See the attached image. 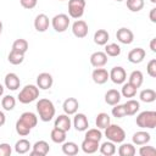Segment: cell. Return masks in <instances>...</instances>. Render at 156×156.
<instances>
[{
  "label": "cell",
  "mask_w": 156,
  "mask_h": 156,
  "mask_svg": "<svg viewBox=\"0 0 156 156\" xmlns=\"http://www.w3.org/2000/svg\"><path fill=\"white\" fill-rule=\"evenodd\" d=\"M37 111L39 115V118L43 122H50L55 116V106L51 100L49 99H39L37 102Z\"/></svg>",
  "instance_id": "1"
},
{
  "label": "cell",
  "mask_w": 156,
  "mask_h": 156,
  "mask_svg": "<svg viewBox=\"0 0 156 156\" xmlns=\"http://www.w3.org/2000/svg\"><path fill=\"white\" fill-rule=\"evenodd\" d=\"M135 123L143 129H154L156 127V111H143L136 116Z\"/></svg>",
  "instance_id": "2"
},
{
  "label": "cell",
  "mask_w": 156,
  "mask_h": 156,
  "mask_svg": "<svg viewBox=\"0 0 156 156\" xmlns=\"http://www.w3.org/2000/svg\"><path fill=\"white\" fill-rule=\"evenodd\" d=\"M105 135H106L107 140H110L115 144H121L126 139V132L118 124H111L110 123L105 128Z\"/></svg>",
  "instance_id": "3"
},
{
  "label": "cell",
  "mask_w": 156,
  "mask_h": 156,
  "mask_svg": "<svg viewBox=\"0 0 156 156\" xmlns=\"http://www.w3.org/2000/svg\"><path fill=\"white\" fill-rule=\"evenodd\" d=\"M18 101L21 104H29L33 102L34 100H37L39 98V88L37 85L33 84H28L26 85L18 94Z\"/></svg>",
  "instance_id": "4"
},
{
  "label": "cell",
  "mask_w": 156,
  "mask_h": 156,
  "mask_svg": "<svg viewBox=\"0 0 156 156\" xmlns=\"http://www.w3.org/2000/svg\"><path fill=\"white\" fill-rule=\"evenodd\" d=\"M85 9V0H68V15L69 17L78 20L83 16Z\"/></svg>",
  "instance_id": "5"
},
{
  "label": "cell",
  "mask_w": 156,
  "mask_h": 156,
  "mask_svg": "<svg viewBox=\"0 0 156 156\" xmlns=\"http://www.w3.org/2000/svg\"><path fill=\"white\" fill-rule=\"evenodd\" d=\"M51 26L57 33H63L68 29L69 26V17L66 13H58L55 15L51 20Z\"/></svg>",
  "instance_id": "6"
},
{
  "label": "cell",
  "mask_w": 156,
  "mask_h": 156,
  "mask_svg": "<svg viewBox=\"0 0 156 156\" xmlns=\"http://www.w3.org/2000/svg\"><path fill=\"white\" fill-rule=\"evenodd\" d=\"M108 77L110 79L115 83V84H123L127 79V73L126 69L121 66H115L110 72H108Z\"/></svg>",
  "instance_id": "7"
},
{
  "label": "cell",
  "mask_w": 156,
  "mask_h": 156,
  "mask_svg": "<svg viewBox=\"0 0 156 156\" xmlns=\"http://www.w3.org/2000/svg\"><path fill=\"white\" fill-rule=\"evenodd\" d=\"M88 32H89L88 23L83 20H77L72 24V33L77 38H85L88 35Z\"/></svg>",
  "instance_id": "8"
},
{
  "label": "cell",
  "mask_w": 156,
  "mask_h": 156,
  "mask_svg": "<svg viewBox=\"0 0 156 156\" xmlns=\"http://www.w3.org/2000/svg\"><path fill=\"white\" fill-rule=\"evenodd\" d=\"M54 84V78L50 73L48 72H43V73H39L38 77H37V87L41 90H48L52 87Z\"/></svg>",
  "instance_id": "9"
},
{
  "label": "cell",
  "mask_w": 156,
  "mask_h": 156,
  "mask_svg": "<svg viewBox=\"0 0 156 156\" xmlns=\"http://www.w3.org/2000/svg\"><path fill=\"white\" fill-rule=\"evenodd\" d=\"M116 38L119 43L122 44H126V45H129L133 43L134 40V34L133 32L129 29V28H126V27H122L119 28L117 32H116Z\"/></svg>",
  "instance_id": "10"
},
{
  "label": "cell",
  "mask_w": 156,
  "mask_h": 156,
  "mask_svg": "<svg viewBox=\"0 0 156 156\" xmlns=\"http://www.w3.org/2000/svg\"><path fill=\"white\" fill-rule=\"evenodd\" d=\"M50 151V146L45 140L35 141V144L32 146V151L29 152L30 156H45Z\"/></svg>",
  "instance_id": "11"
},
{
  "label": "cell",
  "mask_w": 156,
  "mask_h": 156,
  "mask_svg": "<svg viewBox=\"0 0 156 156\" xmlns=\"http://www.w3.org/2000/svg\"><path fill=\"white\" fill-rule=\"evenodd\" d=\"M73 127L76 128V130L78 132H85L89 127V121L88 117L84 113H74V118H73Z\"/></svg>",
  "instance_id": "12"
},
{
  "label": "cell",
  "mask_w": 156,
  "mask_h": 156,
  "mask_svg": "<svg viewBox=\"0 0 156 156\" xmlns=\"http://www.w3.org/2000/svg\"><path fill=\"white\" fill-rule=\"evenodd\" d=\"M50 26V20L45 13H39L34 20V28L37 32H46Z\"/></svg>",
  "instance_id": "13"
},
{
  "label": "cell",
  "mask_w": 156,
  "mask_h": 156,
  "mask_svg": "<svg viewBox=\"0 0 156 156\" xmlns=\"http://www.w3.org/2000/svg\"><path fill=\"white\" fill-rule=\"evenodd\" d=\"M90 63L93 67H104L107 63V55L104 51H95L90 55Z\"/></svg>",
  "instance_id": "14"
},
{
  "label": "cell",
  "mask_w": 156,
  "mask_h": 156,
  "mask_svg": "<svg viewBox=\"0 0 156 156\" xmlns=\"http://www.w3.org/2000/svg\"><path fill=\"white\" fill-rule=\"evenodd\" d=\"M91 78H93L94 83H96V84H105V83L110 79L107 69L101 68V67H98V68H95V69L93 71Z\"/></svg>",
  "instance_id": "15"
},
{
  "label": "cell",
  "mask_w": 156,
  "mask_h": 156,
  "mask_svg": "<svg viewBox=\"0 0 156 156\" xmlns=\"http://www.w3.org/2000/svg\"><path fill=\"white\" fill-rule=\"evenodd\" d=\"M4 83H5V87L9 89V90H17L21 85V80L18 78V76L16 73H7L4 78Z\"/></svg>",
  "instance_id": "16"
},
{
  "label": "cell",
  "mask_w": 156,
  "mask_h": 156,
  "mask_svg": "<svg viewBox=\"0 0 156 156\" xmlns=\"http://www.w3.org/2000/svg\"><path fill=\"white\" fill-rule=\"evenodd\" d=\"M71 126H72V121L71 118L68 117V115H58L54 122V127L58 128V129H62L65 132H68L71 129Z\"/></svg>",
  "instance_id": "17"
},
{
  "label": "cell",
  "mask_w": 156,
  "mask_h": 156,
  "mask_svg": "<svg viewBox=\"0 0 156 156\" xmlns=\"http://www.w3.org/2000/svg\"><path fill=\"white\" fill-rule=\"evenodd\" d=\"M145 50L143 48H135V49H132L129 52H128V61L132 62V63H140L144 61L145 58Z\"/></svg>",
  "instance_id": "18"
},
{
  "label": "cell",
  "mask_w": 156,
  "mask_h": 156,
  "mask_svg": "<svg viewBox=\"0 0 156 156\" xmlns=\"http://www.w3.org/2000/svg\"><path fill=\"white\" fill-rule=\"evenodd\" d=\"M78 107H79V102L76 98H67L65 101H63V105H62V108L65 111L66 115H74L77 111H78Z\"/></svg>",
  "instance_id": "19"
},
{
  "label": "cell",
  "mask_w": 156,
  "mask_h": 156,
  "mask_svg": "<svg viewBox=\"0 0 156 156\" xmlns=\"http://www.w3.org/2000/svg\"><path fill=\"white\" fill-rule=\"evenodd\" d=\"M151 140V135L150 133L145 132V130H139V132H135L132 136V141L133 144L135 145H145L147 144L149 141Z\"/></svg>",
  "instance_id": "20"
},
{
  "label": "cell",
  "mask_w": 156,
  "mask_h": 156,
  "mask_svg": "<svg viewBox=\"0 0 156 156\" xmlns=\"http://www.w3.org/2000/svg\"><path fill=\"white\" fill-rule=\"evenodd\" d=\"M121 100V93L117 89H110L105 94V102L110 106L117 105Z\"/></svg>",
  "instance_id": "21"
},
{
  "label": "cell",
  "mask_w": 156,
  "mask_h": 156,
  "mask_svg": "<svg viewBox=\"0 0 156 156\" xmlns=\"http://www.w3.org/2000/svg\"><path fill=\"white\" fill-rule=\"evenodd\" d=\"M18 119L22 121V122H23L26 126H28L30 129L34 128V127L37 126V123H38V117H37V115L33 113V112H29V111L23 112Z\"/></svg>",
  "instance_id": "22"
},
{
  "label": "cell",
  "mask_w": 156,
  "mask_h": 156,
  "mask_svg": "<svg viewBox=\"0 0 156 156\" xmlns=\"http://www.w3.org/2000/svg\"><path fill=\"white\" fill-rule=\"evenodd\" d=\"M99 146H100L99 141H94V140L85 139V138H84V140L82 141V145H80L83 152H85V154H94V152H96L99 150Z\"/></svg>",
  "instance_id": "23"
},
{
  "label": "cell",
  "mask_w": 156,
  "mask_h": 156,
  "mask_svg": "<svg viewBox=\"0 0 156 156\" xmlns=\"http://www.w3.org/2000/svg\"><path fill=\"white\" fill-rule=\"evenodd\" d=\"M123 106H124V110H126V116H134L140 108L139 101H136L134 99L127 100L126 104H123Z\"/></svg>",
  "instance_id": "24"
},
{
  "label": "cell",
  "mask_w": 156,
  "mask_h": 156,
  "mask_svg": "<svg viewBox=\"0 0 156 156\" xmlns=\"http://www.w3.org/2000/svg\"><path fill=\"white\" fill-rule=\"evenodd\" d=\"M110 39V34L107 30L105 29H98L95 33H94V43L102 46V45H106L107 41Z\"/></svg>",
  "instance_id": "25"
},
{
  "label": "cell",
  "mask_w": 156,
  "mask_h": 156,
  "mask_svg": "<svg viewBox=\"0 0 156 156\" xmlns=\"http://www.w3.org/2000/svg\"><path fill=\"white\" fill-rule=\"evenodd\" d=\"M79 151L78 145L74 141H63L62 143V152L67 156H74Z\"/></svg>",
  "instance_id": "26"
},
{
  "label": "cell",
  "mask_w": 156,
  "mask_h": 156,
  "mask_svg": "<svg viewBox=\"0 0 156 156\" xmlns=\"http://www.w3.org/2000/svg\"><path fill=\"white\" fill-rule=\"evenodd\" d=\"M133 87H135L136 89L141 87L143 82H144V76L141 73V71L136 69V71H133L130 74H129V80H128Z\"/></svg>",
  "instance_id": "27"
},
{
  "label": "cell",
  "mask_w": 156,
  "mask_h": 156,
  "mask_svg": "<svg viewBox=\"0 0 156 156\" xmlns=\"http://www.w3.org/2000/svg\"><path fill=\"white\" fill-rule=\"evenodd\" d=\"M30 147H32V145H30L29 140H27V139H20L15 144V151L20 155L27 154L30 150Z\"/></svg>",
  "instance_id": "28"
},
{
  "label": "cell",
  "mask_w": 156,
  "mask_h": 156,
  "mask_svg": "<svg viewBox=\"0 0 156 156\" xmlns=\"http://www.w3.org/2000/svg\"><path fill=\"white\" fill-rule=\"evenodd\" d=\"M66 133H67V132L54 127L52 130H51V133H50V138H51V140H52L54 143H56V144H62V143L66 140Z\"/></svg>",
  "instance_id": "29"
},
{
  "label": "cell",
  "mask_w": 156,
  "mask_h": 156,
  "mask_svg": "<svg viewBox=\"0 0 156 156\" xmlns=\"http://www.w3.org/2000/svg\"><path fill=\"white\" fill-rule=\"evenodd\" d=\"M99 150H100V152H101L102 155H105V156H112V155L116 154V145H115V143L107 140V141L102 143V144L99 146Z\"/></svg>",
  "instance_id": "30"
},
{
  "label": "cell",
  "mask_w": 156,
  "mask_h": 156,
  "mask_svg": "<svg viewBox=\"0 0 156 156\" xmlns=\"http://www.w3.org/2000/svg\"><path fill=\"white\" fill-rule=\"evenodd\" d=\"M139 98L143 102H146V104L154 102L156 100V91L154 89H144L140 91Z\"/></svg>",
  "instance_id": "31"
},
{
  "label": "cell",
  "mask_w": 156,
  "mask_h": 156,
  "mask_svg": "<svg viewBox=\"0 0 156 156\" xmlns=\"http://www.w3.org/2000/svg\"><path fill=\"white\" fill-rule=\"evenodd\" d=\"M111 123V119H110V116L105 112H100L98 116H96V119H95V124L99 129H105L108 124Z\"/></svg>",
  "instance_id": "32"
},
{
  "label": "cell",
  "mask_w": 156,
  "mask_h": 156,
  "mask_svg": "<svg viewBox=\"0 0 156 156\" xmlns=\"http://www.w3.org/2000/svg\"><path fill=\"white\" fill-rule=\"evenodd\" d=\"M136 152L135 147L130 143H124L118 147V155L119 156H134Z\"/></svg>",
  "instance_id": "33"
},
{
  "label": "cell",
  "mask_w": 156,
  "mask_h": 156,
  "mask_svg": "<svg viewBox=\"0 0 156 156\" xmlns=\"http://www.w3.org/2000/svg\"><path fill=\"white\" fill-rule=\"evenodd\" d=\"M7 60L11 65H15V66L21 65L24 60V54H22L20 51H16V50H11L9 56H7Z\"/></svg>",
  "instance_id": "34"
},
{
  "label": "cell",
  "mask_w": 156,
  "mask_h": 156,
  "mask_svg": "<svg viewBox=\"0 0 156 156\" xmlns=\"http://www.w3.org/2000/svg\"><path fill=\"white\" fill-rule=\"evenodd\" d=\"M28 48H29L28 41H27L26 39H22V38L16 39V40L13 41V44H12V50L20 51V52H22V54H26L27 50H28Z\"/></svg>",
  "instance_id": "35"
},
{
  "label": "cell",
  "mask_w": 156,
  "mask_h": 156,
  "mask_svg": "<svg viewBox=\"0 0 156 156\" xmlns=\"http://www.w3.org/2000/svg\"><path fill=\"white\" fill-rule=\"evenodd\" d=\"M105 54L107 56H111V57L119 56L121 55V46L118 44H116V43L106 44V46H105Z\"/></svg>",
  "instance_id": "36"
},
{
  "label": "cell",
  "mask_w": 156,
  "mask_h": 156,
  "mask_svg": "<svg viewBox=\"0 0 156 156\" xmlns=\"http://www.w3.org/2000/svg\"><path fill=\"white\" fill-rule=\"evenodd\" d=\"M1 106L5 111H11L16 106V99L12 95H5L1 99Z\"/></svg>",
  "instance_id": "37"
},
{
  "label": "cell",
  "mask_w": 156,
  "mask_h": 156,
  "mask_svg": "<svg viewBox=\"0 0 156 156\" xmlns=\"http://www.w3.org/2000/svg\"><path fill=\"white\" fill-rule=\"evenodd\" d=\"M136 94V88L133 87L129 82L123 83L122 85V90H121V95H123L124 98H134Z\"/></svg>",
  "instance_id": "38"
},
{
  "label": "cell",
  "mask_w": 156,
  "mask_h": 156,
  "mask_svg": "<svg viewBox=\"0 0 156 156\" xmlns=\"http://www.w3.org/2000/svg\"><path fill=\"white\" fill-rule=\"evenodd\" d=\"M102 138V133L99 128H91V129H87V133H85V139H90V140H94V141H99L101 140Z\"/></svg>",
  "instance_id": "39"
},
{
  "label": "cell",
  "mask_w": 156,
  "mask_h": 156,
  "mask_svg": "<svg viewBox=\"0 0 156 156\" xmlns=\"http://www.w3.org/2000/svg\"><path fill=\"white\" fill-rule=\"evenodd\" d=\"M128 10L132 12H139L144 7V0H126Z\"/></svg>",
  "instance_id": "40"
},
{
  "label": "cell",
  "mask_w": 156,
  "mask_h": 156,
  "mask_svg": "<svg viewBox=\"0 0 156 156\" xmlns=\"http://www.w3.org/2000/svg\"><path fill=\"white\" fill-rule=\"evenodd\" d=\"M15 128H16L17 134H18V135H21V136H27V135L30 133V130H32L28 126H26V124H24L22 121H20V119H17Z\"/></svg>",
  "instance_id": "41"
},
{
  "label": "cell",
  "mask_w": 156,
  "mask_h": 156,
  "mask_svg": "<svg viewBox=\"0 0 156 156\" xmlns=\"http://www.w3.org/2000/svg\"><path fill=\"white\" fill-rule=\"evenodd\" d=\"M111 113H112V116H113V117H116V118H122V117H124V116H126L124 106H123V105H119V104L113 105Z\"/></svg>",
  "instance_id": "42"
},
{
  "label": "cell",
  "mask_w": 156,
  "mask_h": 156,
  "mask_svg": "<svg viewBox=\"0 0 156 156\" xmlns=\"http://www.w3.org/2000/svg\"><path fill=\"white\" fill-rule=\"evenodd\" d=\"M146 145V144H145ZM139 155L140 156H155L156 155V149L151 145H146V146H141L139 149Z\"/></svg>",
  "instance_id": "43"
},
{
  "label": "cell",
  "mask_w": 156,
  "mask_h": 156,
  "mask_svg": "<svg viewBox=\"0 0 156 156\" xmlns=\"http://www.w3.org/2000/svg\"><path fill=\"white\" fill-rule=\"evenodd\" d=\"M146 72H147V74H149L150 77H152V78L156 77V60H155V58H152V60H150V61L147 62Z\"/></svg>",
  "instance_id": "44"
},
{
  "label": "cell",
  "mask_w": 156,
  "mask_h": 156,
  "mask_svg": "<svg viewBox=\"0 0 156 156\" xmlns=\"http://www.w3.org/2000/svg\"><path fill=\"white\" fill-rule=\"evenodd\" d=\"M12 152V149L10 144L7 143H1L0 144V156H10Z\"/></svg>",
  "instance_id": "45"
},
{
  "label": "cell",
  "mask_w": 156,
  "mask_h": 156,
  "mask_svg": "<svg viewBox=\"0 0 156 156\" xmlns=\"http://www.w3.org/2000/svg\"><path fill=\"white\" fill-rule=\"evenodd\" d=\"M20 2H21V5H22V7L30 10V9H34V7L37 6L38 0H20Z\"/></svg>",
  "instance_id": "46"
},
{
  "label": "cell",
  "mask_w": 156,
  "mask_h": 156,
  "mask_svg": "<svg viewBox=\"0 0 156 156\" xmlns=\"http://www.w3.org/2000/svg\"><path fill=\"white\" fill-rule=\"evenodd\" d=\"M149 17H150V21H151L152 23H156V7H154V9L150 10Z\"/></svg>",
  "instance_id": "47"
},
{
  "label": "cell",
  "mask_w": 156,
  "mask_h": 156,
  "mask_svg": "<svg viewBox=\"0 0 156 156\" xmlns=\"http://www.w3.org/2000/svg\"><path fill=\"white\" fill-rule=\"evenodd\" d=\"M150 49L152 52H156V38H152L150 41Z\"/></svg>",
  "instance_id": "48"
},
{
  "label": "cell",
  "mask_w": 156,
  "mask_h": 156,
  "mask_svg": "<svg viewBox=\"0 0 156 156\" xmlns=\"http://www.w3.org/2000/svg\"><path fill=\"white\" fill-rule=\"evenodd\" d=\"M5 122H6V116L2 111H0V127H2L5 124Z\"/></svg>",
  "instance_id": "49"
},
{
  "label": "cell",
  "mask_w": 156,
  "mask_h": 156,
  "mask_svg": "<svg viewBox=\"0 0 156 156\" xmlns=\"http://www.w3.org/2000/svg\"><path fill=\"white\" fill-rule=\"evenodd\" d=\"M2 94H4V87H2L1 84H0V96H1Z\"/></svg>",
  "instance_id": "50"
},
{
  "label": "cell",
  "mask_w": 156,
  "mask_h": 156,
  "mask_svg": "<svg viewBox=\"0 0 156 156\" xmlns=\"http://www.w3.org/2000/svg\"><path fill=\"white\" fill-rule=\"evenodd\" d=\"M1 33H2V22L0 21V35H1Z\"/></svg>",
  "instance_id": "51"
},
{
  "label": "cell",
  "mask_w": 156,
  "mask_h": 156,
  "mask_svg": "<svg viewBox=\"0 0 156 156\" xmlns=\"http://www.w3.org/2000/svg\"><path fill=\"white\" fill-rule=\"evenodd\" d=\"M150 1H151L152 4H155V2H156V0H150Z\"/></svg>",
  "instance_id": "52"
},
{
  "label": "cell",
  "mask_w": 156,
  "mask_h": 156,
  "mask_svg": "<svg viewBox=\"0 0 156 156\" xmlns=\"http://www.w3.org/2000/svg\"><path fill=\"white\" fill-rule=\"evenodd\" d=\"M115 1H118V2H121V1H124V0H115Z\"/></svg>",
  "instance_id": "53"
},
{
  "label": "cell",
  "mask_w": 156,
  "mask_h": 156,
  "mask_svg": "<svg viewBox=\"0 0 156 156\" xmlns=\"http://www.w3.org/2000/svg\"><path fill=\"white\" fill-rule=\"evenodd\" d=\"M58 1H65V0H58Z\"/></svg>",
  "instance_id": "54"
}]
</instances>
